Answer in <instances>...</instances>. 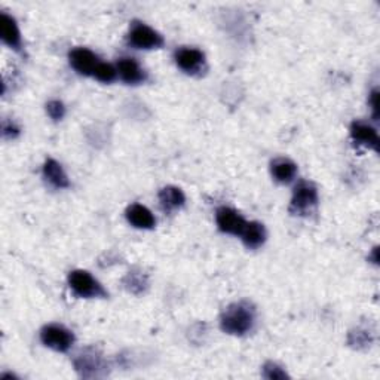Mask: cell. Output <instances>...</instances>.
Listing matches in <instances>:
<instances>
[{
    "mask_svg": "<svg viewBox=\"0 0 380 380\" xmlns=\"http://www.w3.org/2000/svg\"><path fill=\"white\" fill-rule=\"evenodd\" d=\"M94 78L97 80H100L103 83H110L118 79V68L115 66H111L109 63H100V66L97 67Z\"/></svg>",
    "mask_w": 380,
    "mask_h": 380,
    "instance_id": "19",
    "label": "cell"
},
{
    "mask_svg": "<svg viewBox=\"0 0 380 380\" xmlns=\"http://www.w3.org/2000/svg\"><path fill=\"white\" fill-rule=\"evenodd\" d=\"M47 111H48V116L52 121L59 122V121H61L66 116V106L60 100H51L47 104Z\"/></svg>",
    "mask_w": 380,
    "mask_h": 380,
    "instance_id": "21",
    "label": "cell"
},
{
    "mask_svg": "<svg viewBox=\"0 0 380 380\" xmlns=\"http://www.w3.org/2000/svg\"><path fill=\"white\" fill-rule=\"evenodd\" d=\"M116 68H118V78H121V80L125 82L126 85L135 87L147 80V73L135 59L131 57L119 59Z\"/></svg>",
    "mask_w": 380,
    "mask_h": 380,
    "instance_id": "11",
    "label": "cell"
},
{
    "mask_svg": "<svg viewBox=\"0 0 380 380\" xmlns=\"http://www.w3.org/2000/svg\"><path fill=\"white\" fill-rule=\"evenodd\" d=\"M256 324V309L248 302H236L224 309L220 317V329L231 336H245Z\"/></svg>",
    "mask_w": 380,
    "mask_h": 380,
    "instance_id": "1",
    "label": "cell"
},
{
    "mask_svg": "<svg viewBox=\"0 0 380 380\" xmlns=\"http://www.w3.org/2000/svg\"><path fill=\"white\" fill-rule=\"evenodd\" d=\"M73 365L78 374L83 379L102 377L107 373V364L103 355L94 348H87L82 350L73 360Z\"/></svg>",
    "mask_w": 380,
    "mask_h": 380,
    "instance_id": "5",
    "label": "cell"
},
{
    "mask_svg": "<svg viewBox=\"0 0 380 380\" xmlns=\"http://www.w3.org/2000/svg\"><path fill=\"white\" fill-rule=\"evenodd\" d=\"M126 42L134 49H161L165 45L164 36L153 29V27L147 25L143 21H133L130 25L128 36H126Z\"/></svg>",
    "mask_w": 380,
    "mask_h": 380,
    "instance_id": "3",
    "label": "cell"
},
{
    "mask_svg": "<svg viewBox=\"0 0 380 380\" xmlns=\"http://www.w3.org/2000/svg\"><path fill=\"white\" fill-rule=\"evenodd\" d=\"M319 201L318 189L311 181H300L295 185L290 201V213L293 216H309L317 208Z\"/></svg>",
    "mask_w": 380,
    "mask_h": 380,
    "instance_id": "4",
    "label": "cell"
},
{
    "mask_svg": "<svg viewBox=\"0 0 380 380\" xmlns=\"http://www.w3.org/2000/svg\"><path fill=\"white\" fill-rule=\"evenodd\" d=\"M216 223L220 232L241 236L243 231L245 229L247 220L236 209L231 207H220L216 211Z\"/></svg>",
    "mask_w": 380,
    "mask_h": 380,
    "instance_id": "9",
    "label": "cell"
},
{
    "mask_svg": "<svg viewBox=\"0 0 380 380\" xmlns=\"http://www.w3.org/2000/svg\"><path fill=\"white\" fill-rule=\"evenodd\" d=\"M42 173H44V178L55 189H67L70 186V180L64 168L55 159H47Z\"/></svg>",
    "mask_w": 380,
    "mask_h": 380,
    "instance_id": "16",
    "label": "cell"
},
{
    "mask_svg": "<svg viewBox=\"0 0 380 380\" xmlns=\"http://www.w3.org/2000/svg\"><path fill=\"white\" fill-rule=\"evenodd\" d=\"M369 104L372 107V114H373V118L377 121L379 119V90H373L370 92V97H369Z\"/></svg>",
    "mask_w": 380,
    "mask_h": 380,
    "instance_id": "23",
    "label": "cell"
},
{
    "mask_svg": "<svg viewBox=\"0 0 380 380\" xmlns=\"http://www.w3.org/2000/svg\"><path fill=\"white\" fill-rule=\"evenodd\" d=\"M2 134H4V138H16L20 134V128L13 122L5 121L4 122V128H2Z\"/></svg>",
    "mask_w": 380,
    "mask_h": 380,
    "instance_id": "22",
    "label": "cell"
},
{
    "mask_svg": "<svg viewBox=\"0 0 380 380\" xmlns=\"http://www.w3.org/2000/svg\"><path fill=\"white\" fill-rule=\"evenodd\" d=\"M40 342L55 352H68L75 345V334L63 324H48L40 330Z\"/></svg>",
    "mask_w": 380,
    "mask_h": 380,
    "instance_id": "6",
    "label": "cell"
},
{
    "mask_svg": "<svg viewBox=\"0 0 380 380\" xmlns=\"http://www.w3.org/2000/svg\"><path fill=\"white\" fill-rule=\"evenodd\" d=\"M67 283L70 290L80 299H106L109 298V293L106 288L98 283V281L88 272L76 269L68 274Z\"/></svg>",
    "mask_w": 380,
    "mask_h": 380,
    "instance_id": "2",
    "label": "cell"
},
{
    "mask_svg": "<svg viewBox=\"0 0 380 380\" xmlns=\"http://www.w3.org/2000/svg\"><path fill=\"white\" fill-rule=\"evenodd\" d=\"M174 61L183 73L189 76H202L207 72L205 54L192 47H181L174 52Z\"/></svg>",
    "mask_w": 380,
    "mask_h": 380,
    "instance_id": "7",
    "label": "cell"
},
{
    "mask_svg": "<svg viewBox=\"0 0 380 380\" xmlns=\"http://www.w3.org/2000/svg\"><path fill=\"white\" fill-rule=\"evenodd\" d=\"M158 198L165 213H174V211L183 208L186 204L185 193L176 186H165L164 189H161Z\"/></svg>",
    "mask_w": 380,
    "mask_h": 380,
    "instance_id": "14",
    "label": "cell"
},
{
    "mask_svg": "<svg viewBox=\"0 0 380 380\" xmlns=\"http://www.w3.org/2000/svg\"><path fill=\"white\" fill-rule=\"evenodd\" d=\"M271 174L281 185H288L298 176V165L288 158H276L271 162Z\"/></svg>",
    "mask_w": 380,
    "mask_h": 380,
    "instance_id": "15",
    "label": "cell"
},
{
    "mask_svg": "<svg viewBox=\"0 0 380 380\" xmlns=\"http://www.w3.org/2000/svg\"><path fill=\"white\" fill-rule=\"evenodd\" d=\"M350 137L354 140V143L358 146H364L367 149H372L374 152L379 150V135L377 131L367 122L355 121L350 125Z\"/></svg>",
    "mask_w": 380,
    "mask_h": 380,
    "instance_id": "12",
    "label": "cell"
},
{
    "mask_svg": "<svg viewBox=\"0 0 380 380\" xmlns=\"http://www.w3.org/2000/svg\"><path fill=\"white\" fill-rule=\"evenodd\" d=\"M68 61L76 72L82 76H92L95 75L97 67L100 66V59L88 49V48H75L68 54Z\"/></svg>",
    "mask_w": 380,
    "mask_h": 380,
    "instance_id": "10",
    "label": "cell"
},
{
    "mask_svg": "<svg viewBox=\"0 0 380 380\" xmlns=\"http://www.w3.org/2000/svg\"><path fill=\"white\" fill-rule=\"evenodd\" d=\"M262 374H263L264 379H269V380H278V379H287L288 377L286 370L281 367V365H278L276 362H274V361H267L263 365Z\"/></svg>",
    "mask_w": 380,
    "mask_h": 380,
    "instance_id": "20",
    "label": "cell"
},
{
    "mask_svg": "<svg viewBox=\"0 0 380 380\" xmlns=\"http://www.w3.org/2000/svg\"><path fill=\"white\" fill-rule=\"evenodd\" d=\"M266 229L259 221H247L245 229L241 233V239L248 250H257L266 243Z\"/></svg>",
    "mask_w": 380,
    "mask_h": 380,
    "instance_id": "17",
    "label": "cell"
},
{
    "mask_svg": "<svg viewBox=\"0 0 380 380\" xmlns=\"http://www.w3.org/2000/svg\"><path fill=\"white\" fill-rule=\"evenodd\" d=\"M0 37H2L4 44L12 51H16L20 55H25L18 23L6 12L0 13Z\"/></svg>",
    "mask_w": 380,
    "mask_h": 380,
    "instance_id": "8",
    "label": "cell"
},
{
    "mask_svg": "<svg viewBox=\"0 0 380 380\" xmlns=\"http://www.w3.org/2000/svg\"><path fill=\"white\" fill-rule=\"evenodd\" d=\"M125 217L128 220L131 226L143 231H152L157 226V219L152 214V211L142 205V204H133L125 211Z\"/></svg>",
    "mask_w": 380,
    "mask_h": 380,
    "instance_id": "13",
    "label": "cell"
},
{
    "mask_svg": "<svg viewBox=\"0 0 380 380\" xmlns=\"http://www.w3.org/2000/svg\"><path fill=\"white\" fill-rule=\"evenodd\" d=\"M122 284H123L126 291H130L131 294H135V295H140L147 290L149 281H147V275H145L143 272L131 271L130 274L125 275V278L122 279Z\"/></svg>",
    "mask_w": 380,
    "mask_h": 380,
    "instance_id": "18",
    "label": "cell"
}]
</instances>
